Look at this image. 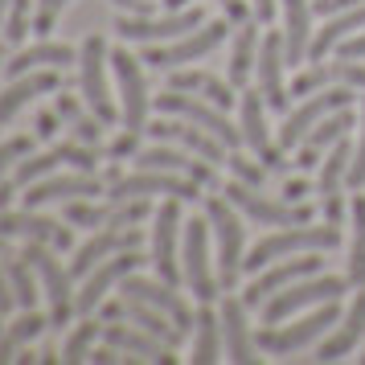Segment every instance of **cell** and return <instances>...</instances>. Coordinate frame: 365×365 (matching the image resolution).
<instances>
[{
	"label": "cell",
	"instance_id": "obj_1",
	"mask_svg": "<svg viewBox=\"0 0 365 365\" xmlns=\"http://www.w3.org/2000/svg\"><path fill=\"white\" fill-rule=\"evenodd\" d=\"M341 247V226L336 222H324V226H312V222H304V226H279L275 234H267L259 238L255 247H250L247 263L242 271H263L267 263H275V259H287V255H304V250H332Z\"/></svg>",
	"mask_w": 365,
	"mask_h": 365
},
{
	"label": "cell",
	"instance_id": "obj_2",
	"mask_svg": "<svg viewBox=\"0 0 365 365\" xmlns=\"http://www.w3.org/2000/svg\"><path fill=\"white\" fill-rule=\"evenodd\" d=\"M336 320H341V308H336V299H329V304H316L312 312L296 316L292 324H287V320H283V324H267V329L255 336V345H259V353H267V357H287V353L312 345V341H324V332H332Z\"/></svg>",
	"mask_w": 365,
	"mask_h": 365
},
{
	"label": "cell",
	"instance_id": "obj_3",
	"mask_svg": "<svg viewBox=\"0 0 365 365\" xmlns=\"http://www.w3.org/2000/svg\"><path fill=\"white\" fill-rule=\"evenodd\" d=\"M353 287V279L349 275H304V279L287 283L283 292H275V296L263 304V324H283V320H292V316H299L304 308H316V304H329V299H341Z\"/></svg>",
	"mask_w": 365,
	"mask_h": 365
},
{
	"label": "cell",
	"instance_id": "obj_4",
	"mask_svg": "<svg viewBox=\"0 0 365 365\" xmlns=\"http://www.w3.org/2000/svg\"><path fill=\"white\" fill-rule=\"evenodd\" d=\"M107 70H111V50H107V41H103L99 34H91L83 46H78V91H83L86 107L111 128L119 119V103H115V95H111Z\"/></svg>",
	"mask_w": 365,
	"mask_h": 365
},
{
	"label": "cell",
	"instance_id": "obj_5",
	"mask_svg": "<svg viewBox=\"0 0 365 365\" xmlns=\"http://www.w3.org/2000/svg\"><path fill=\"white\" fill-rule=\"evenodd\" d=\"M238 205L226 193L222 197H205V217H210V230H214V247H217V279L222 292H234V283L242 275V222H238Z\"/></svg>",
	"mask_w": 365,
	"mask_h": 365
},
{
	"label": "cell",
	"instance_id": "obj_6",
	"mask_svg": "<svg viewBox=\"0 0 365 365\" xmlns=\"http://www.w3.org/2000/svg\"><path fill=\"white\" fill-rule=\"evenodd\" d=\"M21 255L29 259V267H34L37 279H41V292H46V299H50V329L70 324V316L78 312V308H74V296H78V287H74V271L58 263L53 247H46V242H25Z\"/></svg>",
	"mask_w": 365,
	"mask_h": 365
},
{
	"label": "cell",
	"instance_id": "obj_7",
	"mask_svg": "<svg viewBox=\"0 0 365 365\" xmlns=\"http://www.w3.org/2000/svg\"><path fill=\"white\" fill-rule=\"evenodd\" d=\"M226 29H234L226 17L222 21H205V25H197L193 34L177 37V41H156V46H148L140 58H144L152 70H181V66H189V62L210 58V53L226 41Z\"/></svg>",
	"mask_w": 365,
	"mask_h": 365
},
{
	"label": "cell",
	"instance_id": "obj_8",
	"mask_svg": "<svg viewBox=\"0 0 365 365\" xmlns=\"http://www.w3.org/2000/svg\"><path fill=\"white\" fill-rule=\"evenodd\" d=\"M111 74H115V91H119V123L132 128V132H144L148 128V111H152L144 58H135L128 46L111 50Z\"/></svg>",
	"mask_w": 365,
	"mask_h": 365
},
{
	"label": "cell",
	"instance_id": "obj_9",
	"mask_svg": "<svg viewBox=\"0 0 365 365\" xmlns=\"http://www.w3.org/2000/svg\"><path fill=\"white\" fill-rule=\"evenodd\" d=\"M197 25H205V9L201 4H189V9H177V13H160V17H135V13H119L115 34L123 41H140V46H156V41H177V37L193 34Z\"/></svg>",
	"mask_w": 365,
	"mask_h": 365
},
{
	"label": "cell",
	"instance_id": "obj_10",
	"mask_svg": "<svg viewBox=\"0 0 365 365\" xmlns=\"http://www.w3.org/2000/svg\"><path fill=\"white\" fill-rule=\"evenodd\" d=\"M210 217L205 222H185V247H181V279L185 287L193 292L197 304H214L217 292H222V279L210 267Z\"/></svg>",
	"mask_w": 365,
	"mask_h": 365
},
{
	"label": "cell",
	"instance_id": "obj_11",
	"mask_svg": "<svg viewBox=\"0 0 365 365\" xmlns=\"http://www.w3.org/2000/svg\"><path fill=\"white\" fill-rule=\"evenodd\" d=\"M152 107H156L160 115H181V119H189V123L205 128V132L217 135V140H222L230 152L242 144V128H234L222 107H214L210 99H197V95H189V91H173V86H168L165 95H156V103H152Z\"/></svg>",
	"mask_w": 365,
	"mask_h": 365
},
{
	"label": "cell",
	"instance_id": "obj_12",
	"mask_svg": "<svg viewBox=\"0 0 365 365\" xmlns=\"http://www.w3.org/2000/svg\"><path fill=\"white\" fill-rule=\"evenodd\" d=\"M107 197L111 201H128V197H181V201H197L201 185L193 177H181V173H156V168H135V173H123L119 181L107 185Z\"/></svg>",
	"mask_w": 365,
	"mask_h": 365
},
{
	"label": "cell",
	"instance_id": "obj_13",
	"mask_svg": "<svg viewBox=\"0 0 365 365\" xmlns=\"http://www.w3.org/2000/svg\"><path fill=\"white\" fill-rule=\"evenodd\" d=\"M353 103V86H324V91H316V95H304V99L283 115V128H279V148L292 152L304 144V135L312 132L320 119L336 111V107H349Z\"/></svg>",
	"mask_w": 365,
	"mask_h": 365
},
{
	"label": "cell",
	"instance_id": "obj_14",
	"mask_svg": "<svg viewBox=\"0 0 365 365\" xmlns=\"http://www.w3.org/2000/svg\"><path fill=\"white\" fill-rule=\"evenodd\" d=\"M181 197H160L152 210V267L156 275L168 283L181 279V255H177V234L185 230V214H181Z\"/></svg>",
	"mask_w": 365,
	"mask_h": 365
},
{
	"label": "cell",
	"instance_id": "obj_15",
	"mask_svg": "<svg viewBox=\"0 0 365 365\" xmlns=\"http://www.w3.org/2000/svg\"><path fill=\"white\" fill-rule=\"evenodd\" d=\"M238 103H242V144L250 148V156H259L271 173H283L287 168V160H283V148L279 140H271V128H267V99L259 86H242V95H238Z\"/></svg>",
	"mask_w": 365,
	"mask_h": 365
},
{
	"label": "cell",
	"instance_id": "obj_16",
	"mask_svg": "<svg viewBox=\"0 0 365 365\" xmlns=\"http://www.w3.org/2000/svg\"><path fill=\"white\" fill-rule=\"evenodd\" d=\"M226 197L259 226H304L312 222V205H292V201H271L263 197L255 185H242V181H226Z\"/></svg>",
	"mask_w": 365,
	"mask_h": 365
},
{
	"label": "cell",
	"instance_id": "obj_17",
	"mask_svg": "<svg viewBox=\"0 0 365 365\" xmlns=\"http://www.w3.org/2000/svg\"><path fill=\"white\" fill-rule=\"evenodd\" d=\"M119 296L144 299V304H152V308H160L181 332H193V320H197V316H193V308H189V299L177 292V283L160 279V275H140V271H132L128 279L119 283Z\"/></svg>",
	"mask_w": 365,
	"mask_h": 365
},
{
	"label": "cell",
	"instance_id": "obj_18",
	"mask_svg": "<svg viewBox=\"0 0 365 365\" xmlns=\"http://www.w3.org/2000/svg\"><path fill=\"white\" fill-rule=\"evenodd\" d=\"M99 193H107V181H103L99 173H78V168H70V173H50V177H41V181L25 185L21 201H25L29 210H41V205H53V201L99 197Z\"/></svg>",
	"mask_w": 365,
	"mask_h": 365
},
{
	"label": "cell",
	"instance_id": "obj_19",
	"mask_svg": "<svg viewBox=\"0 0 365 365\" xmlns=\"http://www.w3.org/2000/svg\"><path fill=\"white\" fill-rule=\"evenodd\" d=\"M316 271H320V259H316V250H304V255H287V259H275V263H267L263 271H255L250 287L242 292V304H247V308H259V304H267V299L275 296V292H283L287 283L304 279V275H316Z\"/></svg>",
	"mask_w": 365,
	"mask_h": 365
},
{
	"label": "cell",
	"instance_id": "obj_20",
	"mask_svg": "<svg viewBox=\"0 0 365 365\" xmlns=\"http://www.w3.org/2000/svg\"><path fill=\"white\" fill-rule=\"evenodd\" d=\"M0 238H25V242H46L53 250L74 247V226H62L53 217L37 214V210H0Z\"/></svg>",
	"mask_w": 365,
	"mask_h": 365
},
{
	"label": "cell",
	"instance_id": "obj_21",
	"mask_svg": "<svg viewBox=\"0 0 365 365\" xmlns=\"http://www.w3.org/2000/svg\"><path fill=\"white\" fill-rule=\"evenodd\" d=\"M144 263H152V259H144L140 250H119L115 259L99 263V267H95V271L83 279L78 296H74V308H78V316H91V312L103 304V299H107V292H111V287H119V283L128 279L132 271H140Z\"/></svg>",
	"mask_w": 365,
	"mask_h": 365
},
{
	"label": "cell",
	"instance_id": "obj_22",
	"mask_svg": "<svg viewBox=\"0 0 365 365\" xmlns=\"http://www.w3.org/2000/svg\"><path fill=\"white\" fill-rule=\"evenodd\" d=\"M140 242H144V230L140 226H103V230L91 234V242H83V247L74 250L70 271H74V279H86L111 255H119V250H140Z\"/></svg>",
	"mask_w": 365,
	"mask_h": 365
},
{
	"label": "cell",
	"instance_id": "obj_23",
	"mask_svg": "<svg viewBox=\"0 0 365 365\" xmlns=\"http://www.w3.org/2000/svg\"><path fill=\"white\" fill-rule=\"evenodd\" d=\"M259 91H263V99L271 111H287V95H292V86H287V46H283V34H263L259 41Z\"/></svg>",
	"mask_w": 365,
	"mask_h": 365
},
{
	"label": "cell",
	"instance_id": "obj_24",
	"mask_svg": "<svg viewBox=\"0 0 365 365\" xmlns=\"http://www.w3.org/2000/svg\"><path fill=\"white\" fill-rule=\"evenodd\" d=\"M135 168H156V173H181L193 177L197 185H217V165L201 160L189 148H168V144H152V148L135 152Z\"/></svg>",
	"mask_w": 365,
	"mask_h": 365
},
{
	"label": "cell",
	"instance_id": "obj_25",
	"mask_svg": "<svg viewBox=\"0 0 365 365\" xmlns=\"http://www.w3.org/2000/svg\"><path fill=\"white\" fill-rule=\"evenodd\" d=\"M152 135H156V140H168V144H177V148L197 152L201 160H210V165H226V144H222L217 135H210L205 128L181 119V115L156 119V123H152Z\"/></svg>",
	"mask_w": 365,
	"mask_h": 365
},
{
	"label": "cell",
	"instance_id": "obj_26",
	"mask_svg": "<svg viewBox=\"0 0 365 365\" xmlns=\"http://www.w3.org/2000/svg\"><path fill=\"white\" fill-rule=\"evenodd\" d=\"M361 336H365V287H357V296H353V304L345 308V316H341V320L332 324V332L320 341L316 361H341V357H349Z\"/></svg>",
	"mask_w": 365,
	"mask_h": 365
},
{
	"label": "cell",
	"instance_id": "obj_27",
	"mask_svg": "<svg viewBox=\"0 0 365 365\" xmlns=\"http://www.w3.org/2000/svg\"><path fill=\"white\" fill-rule=\"evenodd\" d=\"M103 341L115 345L123 357H135V361H177L168 341L152 336L148 329H140L132 320H128V324H103Z\"/></svg>",
	"mask_w": 365,
	"mask_h": 365
},
{
	"label": "cell",
	"instance_id": "obj_28",
	"mask_svg": "<svg viewBox=\"0 0 365 365\" xmlns=\"http://www.w3.org/2000/svg\"><path fill=\"white\" fill-rule=\"evenodd\" d=\"M50 91H62V74L58 70H29V74H17L13 83L0 91V128L9 119H17V111H25L37 95H50Z\"/></svg>",
	"mask_w": 365,
	"mask_h": 365
},
{
	"label": "cell",
	"instance_id": "obj_29",
	"mask_svg": "<svg viewBox=\"0 0 365 365\" xmlns=\"http://www.w3.org/2000/svg\"><path fill=\"white\" fill-rule=\"evenodd\" d=\"M66 66H78V50L66 46V41H50L41 37L34 46L17 50L9 62H4V74L17 78V74H29V70H66Z\"/></svg>",
	"mask_w": 365,
	"mask_h": 365
},
{
	"label": "cell",
	"instance_id": "obj_30",
	"mask_svg": "<svg viewBox=\"0 0 365 365\" xmlns=\"http://www.w3.org/2000/svg\"><path fill=\"white\" fill-rule=\"evenodd\" d=\"M103 316H107V320H132V324H140V329H148L152 336L168 341L173 349L185 341V332L177 329L160 308H152V304H144V299H135V296H119L115 304H107V308H103Z\"/></svg>",
	"mask_w": 365,
	"mask_h": 365
},
{
	"label": "cell",
	"instance_id": "obj_31",
	"mask_svg": "<svg viewBox=\"0 0 365 365\" xmlns=\"http://www.w3.org/2000/svg\"><path fill=\"white\" fill-rule=\"evenodd\" d=\"M283 13V46H287V66H304L308 62V46H312V0H279Z\"/></svg>",
	"mask_w": 365,
	"mask_h": 365
},
{
	"label": "cell",
	"instance_id": "obj_32",
	"mask_svg": "<svg viewBox=\"0 0 365 365\" xmlns=\"http://www.w3.org/2000/svg\"><path fill=\"white\" fill-rule=\"evenodd\" d=\"M353 132V103L349 107H336V111H329V115L316 123L312 132L304 135V144H299V156H296V165L299 168H312V165H320V152L324 148H332L336 140H345V135Z\"/></svg>",
	"mask_w": 365,
	"mask_h": 365
},
{
	"label": "cell",
	"instance_id": "obj_33",
	"mask_svg": "<svg viewBox=\"0 0 365 365\" xmlns=\"http://www.w3.org/2000/svg\"><path fill=\"white\" fill-rule=\"evenodd\" d=\"M217 312H222V341H226V357L238 361V365L259 361V345H255V336H250V329H247V304H242V299H234V296H226Z\"/></svg>",
	"mask_w": 365,
	"mask_h": 365
},
{
	"label": "cell",
	"instance_id": "obj_34",
	"mask_svg": "<svg viewBox=\"0 0 365 365\" xmlns=\"http://www.w3.org/2000/svg\"><path fill=\"white\" fill-rule=\"evenodd\" d=\"M168 86H173V91H189V95H197V99H210L214 107H222V111L234 107V91H238L230 78H217L210 70H185V66L168 70Z\"/></svg>",
	"mask_w": 365,
	"mask_h": 365
},
{
	"label": "cell",
	"instance_id": "obj_35",
	"mask_svg": "<svg viewBox=\"0 0 365 365\" xmlns=\"http://www.w3.org/2000/svg\"><path fill=\"white\" fill-rule=\"evenodd\" d=\"M259 21L250 17L242 25H234V41H230V66H226V78H230L238 91L250 86L255 78V66H259Z\"/></svg>",
	"mask_w": 365,
	"mask_h": 365
},
{
	"label": "cell",
	"instance_id": "obj_36",
	"mask_svg": "<svg viewBox=\"0 0 365 365\" xmlns=\"http://www.w3.org/2000/svg\"><path fill=\"white\" fill-rule=\"evenodd\" d=\"M53 111L62 115V128H70V140H78V144H86V148H99L103 144V128H107V123L86 107V99L78 103L74 95L62 91L58 103H53Z\"/></svg>",
	"mask_w": 365,
	"mask_h": 365
},
{
	"label": "cell",
	"instance_id": "obj_37",
	"mask_svg": "<svg viewBox=\"0 0 365 365\" xmlns=\"http://www.w3.org/2000/svg\"><path fill=\"white\" fill-rule=\"evenodd\" d=\"M222 312H214L210 304H201L197 320H193V353H189V361L193 365H210L217 361V353H222Z\"/></svg>",
	"mask_w": 365,
	"mask_h": 365
},
{
	"label": "cell",
	"instance_id": "obj_38",
	"mask_svg": "<svg viewBox=\"0 0 365 365\" xmlns=\"http://www.w3.org/2000/svg\"><path fill=\"white\" fill-rule=\"evenodd\" d=\"M349 279L353 287H365V193L361 189H353V197H349Z\"/></svg>",
	"mask_w": 365,
	"mask_h": 365
},
{
	"label": "cell",
	"instance_id": "obj_39",
	"mask_svg": "<svg viewBox=\"0 0 365 365\" xmlns=\"http://www.w3.org/2000/svg\"><path fill=\"white\" fill-rule=\"evenodd\" d=\"M4 275L13 283V296H17V308H37V271L29 267V259L21 250H4Z\"/></svg>",
	"mask_w": 365,
	"mask_h": 365
},
{
	"label": "cell",
	"instance_id": "obj_40",
	"mask_svg": "<svg viewBox=\"0 0 365 365\" xmlns=\"http://www.w3.org/2000/svg\"><path fill=\"white\" fill-rule=\"evenodd\" d=\"M349 165H353V144L345 140H336L324 156V165H320V177H316V193H336L341 185L349 181Z\"/></svg>",
	"mask_w": 365,
	"mask_h": 365
},
{
	"label": "cell",
	"instance_id": "obj_41",
	"mask_svg": "<svg viewBox=\"0 0 365 365\" xmlns=\"http://www.w3.org/2000/svg\"><path fill=\"white\" fill-rule=\"evenodd\" d=\"M99 336H103V324L95 320V312L83 316V320L74 324V332L66 336V345H62V361H86Z\"/></svg>",
	"mask_w": 365,
	"mask_h": 365
},
{
	"label": "cell",
	"instance_id": "obj_42",
	"mask_svg": "<svg viewBox=\"0 0 365 365\" xmlns=\"http://www.w3.org/2000/svg\"><path fill=\"white\" fill-rule=\"evenodd\" d=\"M111 210L115 205H91L86 197H74V201H66L62 217H66L70 226H83V230H103L111 222Z\"/></svg>",
	"mask_w": 365,
	"mask_h": 365
},
{
	"label": "cell",
	"instance_id": "obj_43",
	"mask_svg": "<svg viewBox=\"0 0 365 365\" xmlns=\"http://www.w3.org/2000/svg\"><path fill=\"white\" fill-rule=\"evenodd\" d=\"M34 29V0H13L9 4V17H4V41L21 46Z\"/></svg>",
	"mask_w": 365,
	"mask_h": 365
},
{
	"label": "cell",
	"instance_id": "obj_44",
	"mask_svg": "<svg viewBox=\"0 0 365 365\" xmlns=\"http://www.w3.org/2000/svg\"><path fill=\"white\" fill-rule=\"evenodd\" d=\"M226 165H230L234 181H242V185H255V189H263L267 173H271V168H267L263 160H259V156H242V152H230V156H226Z\"/></svg>",
	"mask_w": 365,
	"mask_h": 365
},
{
	"label": "cell",
	"instance_id": "obj_45",
	"mask_svg": "<svg viewBox=\"0 0 365 365\" xmlns=\"http://www.w3.org/2000/svg\"><path fill=\"white\" fill-rule=\"evenodd\" d=\"M34 140L37 135H13V140H0V181L13 173V168L34 152Z\"/></svg>",
	"mask_w": 365,
	"mask_h": 365
},
{
	"label": "cell",
	"instance_id": "obj_46",
	"mask_svg": "<svg viewBox=\"0 0 365 365\" xmlns=\"http://www.w3.org/2000/svg\"><path fill=\"white\" fill-rule=\"evenodd\" d=\"M46 329H50V316H41L37 308H21V316L13 320V324H9V332L17 336L21 345H29V341H37V336H41Z\"/></svg>",
	"mask_w": 365,
	"mask_h": 365
},
{
	"label": "cell",
	"instance_id": "obj_47",
	"mask_svg": "<svg viewBox=\"0 0 365 365\" xmlns=\"http://www.w3.org/2000/svg\"><path fill=\"white\" fill-rule=\"evenodd\" d=\"M70 9V0H37V13H34V34L37 37H50V29L58 25V17Z\"/></svg>",
	"mask_w": 365,
	"mask_h": 365
},
{
	"label": "cell",
	"instance_id": "obj_48",
	"mask_svg": "<svg viewBox=\"0 0 365 365\" xmlns=\"http://www.w3.org/2000/svg\"><path fill=\"white\" fill-rule=\"evenodd\" d=\"M349 189L365 185V99H361V132H357V148H353V165H349Z\"/></svg>",
	"mask_w": 365,
	"mask_h": 365
},
{
	"label": "cell",
	"instance_id": "obj_49",
	"mask_svg": "<svg viewBox=\"0 0 365 365\" xmlns=\"http://www.w3.org/2000/svg\"><path fill=\"white\" fill-rule=\"evenodd\" d=\"M135 152H140V132L123 128V132L111 140V148H107V160H128V156H135Z\"/></svg>",
	"mask_w": 365,
	"mask_h": 365
},
{
	"label": "cell",
	"instance_id": "obj_50",
	"mask_svg": "<svg viewBox=\"0 0 365 365\" xmlns=\"http://www.w3.org/2000/svg\"><path fill=\"white\" fill-rule=\"evenodd\" d=\"M222 17L230 21V25H242V21L255 17V4L250 0H222Z\"/></svg>",
	"mask_w": 365,
	"mask_h": 365
},
{
	"label": "cell",
	"instance_id": "obj_51",
	"mask_svg": "<svg viewBox=\"0 0 365 365\" xmlns=\"http://www.w3.org/2000/svg\"><path fill=\"white\" fill-rule=\"evenodd\" d=\"M320 210H324V222H336V226H341L345 214H349V201L341 197V189H336V193H324V205H320Z\"/></svg>",
	"mask_w": 365,
	"mask_h": 365
},
{
	"label": "cell",
	"instance_id": "obj_52",
	"mask_svg": "<svg viewBox=\"0 0 365 365\" xmlns=\"http://www.w3.org/2000/svg\"><path fill=\"white\" fill-rule=\"evenodd\" d=\"M336 53L349 58V62H365V29H357L353 37H345V41L336 46Z\"/></svg>",
	"mask_w": 365,
	"mask_h": 365
},
{
	"label": "cell",
	"instance_id": "obj_53",
	"mask_svg": "<svg viewBox=\"0 0 365 365\" xmlns=\"http://www.w3.org/2000/svg\"><path fill=\"white\" fill-rule=\"evenodd\" d=\"M365 0H312V9L320 17H336V13H349V9H361Z\"/></svg>",
	"mask_w": 365,
	"mask_h": 365
},
{
	"label": "cell",
	"instance_id": "obj_54",
	"mask_svg": "<svg viewBox=\"0 0 365 365\" xmlns=\"http://www.w3.org/2000/svg\"><path fill=\"white\" fill-rule=\"evenodd\" d=\"M58 123H62L58 111H41L37 123H34V135H37V140H53V135H58Z\"/></svg>",
	"mask_w": 365,
	"mask_h": 365
},
{
	"label": "cell",
	"instance_id": "obj_55",
	"mask_svg": "<svg viewBox=\"0 0 365 365\" xmlns=\"http://www.w3.org/2000/svg\"><path fill=\"white\" fill-rule=\"evenodd\" d=\"M308 193H312V185L304 181V177H296V181L283 185V201H292V205H304V201H308Z\"/></svg>",
	"mask_w": 365,
	"mask_h": 365
},
{
	"label": "cell",
	"instance_id": "obj_56",
	"mask_svg": "<svg viewBox=\"0 0 365 365\" xmlns=\"http://www.w3.org/2000/svg\"><path fill=\"white\" fill-rule=\"evenodd\" d=\"M86 361H95V365H115V361H123V353H119L115 345H99V349H91V357Z\"/></svg>",
	"mask_w": 365,
	"mask_h": 365
},
{
	"label": "cell",
	"instance_id": "obj_57",
	"mask_svg": "<svg viewBox=\"0 0 365 365\" xmlns=\"http://www.w3.org/2000/svg\"><path fill=\"white\" fill-rule=\"evenodd\" d=\"M111 4H115L119 13H135V17H144V13H152V9H156L152 0H111Z\"/></svg>",
	"mask_w": 365,
	"mask_h": 365
},
{
	"label": "cell",
	"instance_id": "obj_58",
	"mask_svg": "<svg viewBox=\"0 0 365 365\" xmlns=\"http://www.w3.org/2000/svg\"><path fill=\"white\" fill-rule=\"evenodd\" d=\"M13 304H17V296H13V283H9V275L0 271V316L13 312Z\"/></svg>",
	"mask_w": 365,
	"mask_h": 365
},
{
	"label": "cell",
	"instance_id": "obj_59",
	"mask_svg": "<svg viewBox=\"0 0 365 365\" xmlns=\"http://www.w3.org/2000/svg\"><path fill=\"white\" fill-rule=\"evenodd\" d=\"M255 4V21L259 25H267V21L275 17V9H279V0H250Z\"/></svg>",
	"mask_w": 365,
	"mask_h": 365
},
{
	"label": "cell",
	"instance_id": "obj_60",
	"mask_svg": "<svg viewBox=\"0 0 365 365\" xmlns=\"http://www.w3.org/2000/svg\"><path fill=\"white\" fill-rule=\"evenodd\" d=\"M9 4L13 0H0V29H4V17H9Z\"/></svg>",
	"mask_w": 365,
	"mask_h": 365
},
{
	"label": "cell",
	"instance_id": "obj_61",
	"mask_svg": "<svg viewBox=\"0 0 365 365\" xmlns=\"http://www.w3.org/2000/svg\"><path fill=\"white\" fill-rule=\"evenodd\" d=\"M0 66H4V46H0Z\"/></svg>",
	"mask_w": 365,
	"mask_h": 365
},
{
	"label": "cell",
	"instance_id": "obj_62",
	"mask_svg": "<svg viewBox=\"0 0 365 365\" xmlns=\"http://www.w3.org/2000/svg\"><path fill=\"white\" fill-rule=\"evenodd\" d=\"M0 332H4V324H0Z\"/></svg>",
	"mask_w": 365,
	"mask_h": 365
},
{
	"label": "cell",
	"instance_id": "obj_63",
	"mask_svg": "<svg viewBox=\"0 0 365 365\" xmlns=\"http://www.w3.org/2000/svg\"><path fill=\"white\" fill-rule=\"evenodd\" d=\"M361 361H365V353H361Z\"/></svg>",
	"mask_w": 365,
	"mask_h": 365
}]
</instances>
